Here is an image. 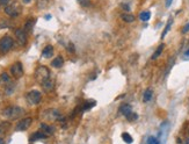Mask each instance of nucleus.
I'll return each mask as SVG.
<instances>
[{
  "label": "nucleus",
  "instance_id": "6",
  "mask_svg": "<svg viewBox=\"0 0 189 144\" xmlns=\"http://www.w3.org/2000/svg\"><path fill=\"white\" fill-rule=\"evenodd\" d=\"M11 73L14 78H21L22 75H23V67H22V64L20 62H16L14 63L12 67H11Z\"/></svg>",
  "mask_w": 189,
  "mask_h": 144
},
{
  "label": "nucleus",
  "instance_id": "23",
  "mask_svg": "<svg viewBox=\"0 0 189 144\" xmlns=\"http://www.w3.org/2000/svg\"><path fill=\"white\" fill-rule=\"evenodd\" d=\"M122 138H123V141H124L125 143H128V144H131L132 141H134L132 137H131L128 132H123V134H122Z\"/></svg>",
  "mask_w": 189,
  "mask_h": 144
},
{
  "label": "nucleus",
  "instance_id": "17",
  "mask_svg": "<svg viewBox=\"0 0 189 144\" xmlns=\"http://www.w3.org/2000/svg\"><path fill=\"white\" fill-rule=\"evenodd\" d=\"M51 0H37V7L39 10H44L50 5Z\"/></svg>",
  "mask_w": 189,
  "mask_h": 144
},
{
  "label": "nucleus",
  "instance_id": "9",
  "mask_svg": "<svg viewBox=\"0 0 189 144\" xmlns=\"http://www.w3.org/2000/svg\"><path fill=\"white\" fill-rule=\"evenodd\" d=\"M120 113L123 114L125 118L129 115V114H131L132 113V108H131V106L128 105V104H124V105H122L120 107Z\"/></svg>",
  "mask_w": 189,
  "mask_h": 144
},
{
  "label": "nucleus",
  "instance_id": "27",
  "mask_svg": "<svg viewBox=\"0 0 189 144\" xmlns=\"http://www.w3.org/2000/svg\"><path fill=\"white\" fill-rule=\"evenodd\" d=\"M93 106H95V101H87V102L85 104V107H84V109L86 110V109H88V108H92Z\"/></svg>",
  "mask_w": 189,
  "mask_h": 144
},
{
  "label": "nucleus",
  "instance_id": "35",
  "mask_svg": "<svg viewBox=\"0 0 189 144\" xmlns=\"http://www.w3.org/2000/svg\"><path fill=\"white\" fill-rule=\"evenodd\" d=\"M185 55H186V56H188V57H189V49L187 50V51H186V53H185Z\"/></svg>",
  "mask_w": 189,
  "mask_h": 144
},
{
  "label": "nucleus",
  "instance_id": "2",
  "mask_svg": "<svg viewBox=\"0 0 189 144\" xmlns=\"http://www.w3.org/2000/svg\"><path fill=\"white\" fill-rule=\"evenodd\" d=\"M35 78H36V80L40 84H42L43 81H45L48 79H50V71H49V69L45 67V66L37 67L36 71H35Z\"/></svg>",
  "mask_w": 189,
  "mask_h": 144
},
{
  "label": "nucleus",
  "instance_id": "20",
  "mask_svg": "<svg viewBox=\"0 0 189 144\" xmlns=\"http://www.w3.org/2000/svg\"><path fill=\"white\" fill-rule=\"evenodd\" d=\"M14 88H15V85H14V84H12V83H7V84H6V88H5L6 94H7V95H11V94L13 93Z\"/></svg>",
  "mask_w": 189,
  "mask_h": 144
},
{
  "label": "nucleus",
  "instance_id": "5",
  "mask_svg": "<svg viewBox=\"0 0 189 144\" xmlns=\"http://www.w3.org/2000/svg\"><path fill=\"white\" fill-rule=\"evenodd\" d=\"M41 100H42V94H41V92L36 91V90L28 92L27 101L30 105H39L41 102Z\"/></svg>",
  "mask_w": 189,
  "mask_h": 144
},
{
  "label": "nucleus",
  "instance_id": "3",
  "mask_svg": "<svg viewBox=\"0 0 189 144\" xmlns=\"http://www.w3.org/2000/svg\"><path fill=\"white\" fill-rule=\"evenodd\" d=\"M14 45V41L11 36H4L0 39V53H8Z\"/></svg>",
  "mask_w": 189,
  "mask_h": 144
},
{
  "label": "nucleus",
  "instance_id": "34",
  "mask_svg": "<svg viewBox=\"0 0 189 144\" xmlns=\"http://www.w3.org/2000/svg\"><path fill=\"white\" fill-rule=\"evenodd\" d=\"M0 144H5V141L2 138H0Z\"/></svg>",
  "mask_w": 189,
  "mask_h": 144
},
{
  "label": "nucleus",
  "instance_id": "31",
  "mask_svg": "<svg viewBox=\"0 0 189 144\" xmlns=\"http://www.w3.org/2000/svg\"><path fill=\"white\" fill-rule=\"evenodd\" d=\"M172 2H173V0H166V7H169L172 5Z\"/></svg>",
  "mask_w": 189,
  "mask_h": 144
},
{
  "label": "nucleus",
  "instance_id": "12",
  "mask_svg": "<svg viewBox=\"0 0 189 144\" xmlns=\"http://www.w3.org/2000/svg\"><path fill=\"white\" fill-rule=\"evenodd\" d=\"M45 137H48V135L45 134V132H43V131H37V132H35L31 137H30V141H37V140H43V138H45Z\"/></svg>",
  "mask_w": 189,
  "mask_h": 144
},
{
  "label": "nucleus",
  "instance_id": "29",
  "mask_svg": "<svg viewBox=\"0 0 189 144\" xmlns=\"http://www.w3.org/2000/svg\"><path fill=\"white\" fill-rule=\"evenodd\" d=\"M188 31H189V22L183 27V29H182V33H183V34H186V33H188Z\"/></svg>",
  "mask_w": 189,
  "mask_h": 144
},
{
  "label": "nucleus",
  "instance_id": "18",
  "mask_svg": "<svg viewBox=\"0 0 189 144\" xmlns=\"http://www.w3.org/2000/svg\"><path fill=\"white\" fill-rule=\"evenodd\" d=\"M139 19H140L142 21H144V22H146V21H149L150 19H151V12H149V11H145V12H142V13L139 14Z\"/></svg>",
  "mask_w": 189,
  "mask_h": 144
},
{
  "label": "nucleus",
  "instance_id": "25",
  "mask_svg": "<svg viewBox=\"0 0 189 144\" xmlns=\"http://www.w3.org/2000/svg\"><path fill=\"white\" fill-rule=\"evenodd\" d=\"M148 144H161V143H160V141H159L158 138L151 136V137L148 138Z\"/></svg>",
  "mask_w": 189,
  "mask_h": 144
},
{
  "label": "nucleus",
  "instance_id": "21",
  "mask_svg": "<svg viewBox=\"0 0 189 144\" xmlns=\"http://www.w3.org/2000/svg\"><path fill=\"white\" fill-rule=\"evenodd\" d=\"M172 23H173V19L171 18L169 20H168V22H167V25H166V28H165V30L162 31V34H161V37L164 39L165 36H166V34L169 31V29H171V27H172Z\"/></svg>",
  "mask_w": 189,
  "mask_h": 144
},
{
  "label": "nucleus",
  "instance_id": "11",
  "mask_svg": "<svg viewBox=\"0 0 189 144\" xmlns=\"http://www.w3.org/2000/svg\"><path fill=\"white\" fill-rule=\"evenodd\" d=\"M52 53H54V47L52 45H47L42 51V56L44 58H49V57L52 56Z\"/></svg>",
  "mask_w": 189,
  "mask_h": 144
},
{
  "label": "nucleus",
  "instance_id": "15",
  "mask_svg": "<svg viewBox=\"0 0 189 144\" xmlns=\"http://www.w3.org/2000/svg\"><path fill=\"white\" fill-rule=\"evenodd\" d=\"M41 129H42L43 132H45L48 136L51 135V134H54V128L50 127V126H48V124H45V123H42V124H41Z\"/></svg>",
  "mask_w": 189,
  "mask_h": 144
},
{
  "label": "nucleus",
  "instance_id": "14",
  "mask_svg": "<svg viewBox=\"0 0 189 144\" xmlns=\"http://www.w3.org/2000/svg\"><path fill=\"white\" fill-rule=\"evenodd\" d=\"M63 64H64V59H63L60 56L56 57L54 61L51 62V65L54 66V67H56V69H58V67H62V66H63Z\"/></svg>",
  "mask_w": 189,
  "mask_h": 144
},
{
  "label": "nucleus",
  "instance_id": "22",
  "mask_svg": "<svg viewBox=\"0 0 189 144\" xmlns=\"http://www.w3.org/2000/svg\"><path fill=\"white\" fill-rule=\"evenodd\" d=\"M122 19H123V21L129 22V23L135 21V16L131 15V14H123V15H122Z\"/></svg>",
  "mask_w": 189,
  "mask_h": 144
},
{
  "label": "nucleus",
  "instance_id": "1",
  "mask_svg": "<svg viewBox=\"0 0 189 144\" xmlns=\"http://www.w3.org/2000/svg\"><path fill=\"white\" fill-rule=\"evenodd\" d=\"M23 114V109L17 106H11L2 110V115L7 118H19Z\"/></svg>",
  "mask_w": 189,
  "mask_h": 144
},
{
  "label": "nucleus",
  "instance_id": "8",
  "mask_svg": "<svg viewBox=\"0 0 189 144\" xmlns=\"http://www.w3.org/2000/svg\"><path fill=\"white\" fill-rule=\"evenodd\" d=\"M31 122H33V118H22V120H21V121H19V123L16 124V130H17V131L27 130L28 128L30 127Z\"/></svg>",
  "mask_w": 189,
  "mask_h": 144
},
{
  "label": "nucleus",
  "instance_id": "10",
  "mask_svg": "<svg viewBox=\"0 0 189 144\" xmlns=\"http://www.w3.org/2000/svg\"><path fill=\"white\" fill-rule=\"evenodd\" d=\"M41 85H42V88L47 92L52 91V88H54V81H52V80H50V79H48V80L43 81Z\"/></svg>",
  "mask_w": 189,
  "mask_h": 144
},
{
  "label": "nucleus",
  "instance_id": "24",
  "mask_svg": "<svg viewBox=\"0 0 189 144\" xmlns=\"http://www.w3.org/2000/svg\"><path fill=\"white\" fill-rule=\"evenodd\" d=\"M0 80H1L4 84H7V83H9V76L4 72V73H1V76H0Z\"/></svg>",
  "mask_w": 189,
  "mask_h": 144
},
{
  "label": "nucleus",
  "instance_id": "19",
  "mask_svg": "<svg viewBox=\"0 0 189 144\" xmlns=\"http://www.w3.org/2000/svg\"><path fill=\"white\" fill-rule=\"evenodd\" d=\"M164 47H165L164 44H160V45L158 47V49H157V50L154 51V53L152 55V59H157V58H158V57L161 55L162 50H164Z\"/></svg>",
  "mask_w": 189,
  "mask_h": 144
},
{
  "label": "nucleus",
  "instance_id": "30",
  "mask_svg": "<svg viewBox=\"0 0 189 144\" xmlns=\"http://www.w3.org/2000/svg\"><path fill=\"white\" fill-rule=\"evenodd\" d=\"M9 1H11V0H0V4H1V5H4V6L6 7V6L9 4Z\"/></svg>",
  "mask_w": 189,
  "mask_h": 144
},
{
  "label": "nucleus",
  "instance_id": "26",
  "mask_svg": "<svg viewBox=\"0 0 189 144\" xmlns=\"http://www.w3.org/2000/svg\"><path fill=\"white\" fill-rule=\"evenodd\" d=\"M126 118H128V121H130V122H134V121H136L137 118H138V115L136 114V113H131V114H129L128 116H126Z\"/></svg>",
  "mask_w": 189,
  "mask_h": 144
},
{
  "label": "nucleus",
  "instance_id": "13",
  "mask_svg": "<svg viewBox=\"0 0 189 144\" xmlns=\"http://www.w3.org/2000/svg\"><path fill=\"white\" fill-rule=\"evenodd\" d=\"M35 22H36V20L35 19H29L27 22L25 23V27H23V29L29 33V31H31L33 30V28H34V25H35Z\"/></svg>",
  "mask_w": 189,
  "mask_h": 144
},
{
  "label": "nucleus",
  "instance_id": "4",
  "mask_svg": "<svg viewBox=\"0 0 189 144\" xmlns=\"http://www.w3.org/2000/svg\"><path fill=\"white\" fill-rule=\"evenodd\" d=\"M5 13L12 18H15L21 13V6L17 2H12L5 7Z\"/></svg>",
  "mask_w": 189,
  "mask_h": 144
},
{
  "label": "nucleus",
  "instance_id": "7",
  "mask_svg": "<svg viewBox=\"0 0 189 144\" xmlns=\"http://www.w3.org/2000/svg\"><path fill=\"white\" fill-rule=\"evenodd\" d=\"M26 33L27 31L25 29H22V28H19V29L15 30V37H16L20 45H25L27 43V34Z\"/></svg>",
  "mask_w": 189,
  "mask_h": 144
},
{
  "label": "nucleus",
  "instance_id": "32",
  "mask_svg": "<svg viewBox=\"0 0 189 144\" xmlns=\"http://www.w3.org/2000/svg\"><path fill=\"white\" fill-rule=\"evenodd\" d=\"M68 47H70V48H68V50H70V51H74V48H73V44H72V43H70V45H68Z\"/></svg>",
  "mask_w": 189,
  "mask_h": 144
},
{
  "label": "nucleus",
  "instance_id": "16",
  "mask_svg": "<svg viewBox=\"0 0 189 144\" xmlns=\"http://www.w3.org/2000/svg\"><path fill=\"white\" fill-rule=\"evenodd\" d=\"M152 95H153V91L151 88H148L144 92V96H143V101L144 102H149L150 100L152 99Z\"/></svg>",
  "mask_w": 189,
  "mask_h": 144
},
{
  "label": "nucleus",
  "instance_id": "28",
  "mask_svg": "<svg viewBox=\"0 0 189 144\" xmlns=\"http://www.w3.org/2000/svg\"><path fill=\"white\" fill-rule=\"evenodd\" d=\"M79 1V4H80L81 6H88L89 5V0H78Z\"/></svg>",
  "mask_w": 189,
  "mask_h": 144
},
{
  "label": "nucleus",
  "instance_id": "33",
  "mask_svg": "<svg viewBox=\"0 0 189 144\" xmlns=\"http://www.w3.org/2000/svg\"><path fill=\"white\" fill-rule=\"evenodd\" d=\"M22 2L27 5V4H30V2H31V0H22Z\"/></svg>",
  "mask_w": 189,
  "mask_h": 144
}]
</instances>
